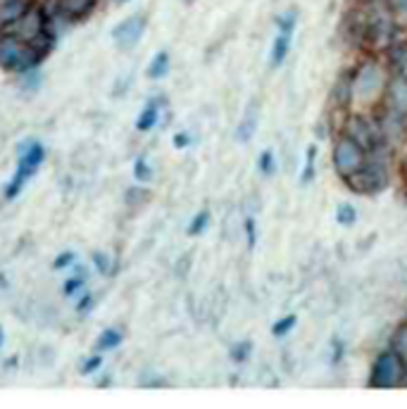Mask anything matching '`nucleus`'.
<instances>
[{
  "instance_id": "13",
  "label": "nucleus",
  "mask_w": 407,
  "mask_h": 409,
  "mask_svg": "<svg viewBox=\"0 0 407 409\" xmlns=\"http://www.w3.org/2000/svg\"><path fill=\"white\" fill-rule=\"evenodd\" d=\"M158 117H160V102L153 100V102H148V107L141 112L136 126H139V131H151L153 126L158 124Z\"/></svg>"
},
{
  "instance_id": "8",
  "label": "nucleus",
  "mask_w": 407,
  "mask_h": 409,
  "mask_svg": "<svg viewBox=\"0 0 407 409\" xmlns=\"http://www.w3.org/2000/svg\"><path fill=\"white\" fill-rule=\"evenodd\" d=\"M146 27H148L146 15H141L139 12V15H131L124 22H119L117 27L112 29V39H115V43L119 48H134L141 41Z\"/></svg>"
},
{
  "instance_id": "5",
  "label": "nucleus",
  "mask_w": 407,
  "mask_h": 409,
  "mask_svg": "<svg viewBox=\"0 0 407 409\" xmlns=\"http://www.w3.org/2000/svg\"><path fill=\"white\" fill-rule=\"evenodd\" d=\"M296 22H298V12H284L281 17H277V39L272 43V53H269V64L272 67H279L284 64V60L289 57V50H291V39H293V32H296Z\"/></svg>"
},
{
  "instance_id": "32",
  "label": "nucleus",
  "mask_w": 407,
  "mask_h": 409,
  "mask_svg": "<svg viewBox=\"0 0 407 409\" xmlns=\"http://www.w3.org/2000/svg\"><path fill=\"white\" fill-rule=\"evenodd\" d=\"M115 3H129V0H115Z\"/></svg>"
},
{
  "instance_id": "6",
  "label": "nucleus",
  "mask_w": 407,
  "mask_h": 409,
  "mask_svg": "<svg viewBox=\"0 0 407 409\" xmlns=\"http://www.w3.org/2000/svg\"><path fill=\"white\" fill-rule=\"evenodd\" d=\"M345 181H348V186L355 190V193L374 195V193H379V190L386 188L388 176L379 165H364L360 172L352 174V176L345 179Z\"/></svg>"
},
{
  "instance_id": "19",
  "label": "nucleus",
  "mask_w": 407,
  "mask_h": 409,
  "mask_svg": "<svg viewBox=\"0 0 407 409\" xmlns=\"http://www.w3.org/2000/svg\"><path fill=\"white\" fill-rule=\"evenodd\" d=\"M296 324H298V317L296 314H289V317L279 319V321H274L272 333L277 335V338H284L286 333H291V331L296 328Z\"/></svg>"
},
{
  "instance_id": "2",
  "label": "nucleus",
  "mask_w": 407,
  "mask_h": 409,
  "mask_svg": "<svg viewBox=\"0 0 407 409\" xmlns=\"http://www.w3.org/2000/svg\"><path fill=\"white\" fill-rule=\"evenodd\" d=\"M367 165V150L352 136H343L333 146V167H336L340 179H350Z\"/></svg>"
},
{
  "instance_id": "30",
  "label": "nucleus",
  "mask_w": 407,
  "mask_h": 409,
  "mask_svg": "<svg viewBox=\"0 0 407 409\" xmlns=\"http://www.w3.org/2000/svg\"><path fill=\"white\" fill-rule=\"evenodd\" d=\"M391 5H393V10L407 12V0H391Z\"/></svg>"
},
{
  "instance_id": "28",
  "label": "nucleus",
  "mask_w": 407,
  "mask_h": 409,
  "mask_svg": "<svg viewBox=\"0 0 407 409\" xmlns=\"http://www.w3.org/2000/svg\"><path fill=\"white\" fill-rule=\"evenodd\" d=\"M74 262V255L71 252H62L60 255V260H55V269H62V267H67V264Z\"/></svg>"
},
{
  "instance_id": "31",
  "label": "nucleus",
  "mask_w": 407,
  "mask_h": 409,
  "mask_svg": "<svg viewBox=\"0 0 407 409\" xmlns=\"http://www.w3.org/2000/svg\"><path fill=\"white\" fill-rule=\"evenodd\" d=\"M93 260H95V264H98V267L105 272V269H107V257H105V255H100V252H98V255H95Z\"/></svg>"
},
{
  "instance_id": "27",
  "label": "nucleus",
  "mask_w": 407,
  "mask_h": 409,
  "mask_svg": "<svg viewBox=\"0 0 407 409\" xmlns=\"http://www.w3.org/2000/svg\"><path fill=\"white\" fill-rule=\"evenodd\" d=\"M245 233H248V245H250V248H255V236H257V233H255V221L253 219H245Z\"/></svg>"
},
{
  "instance_id": "16",
  "label": "nucleus",
  "mask_w": 407,
  "mask_h": 409,
  "mask_svg": "<svg viewBox=\"0 0 407 409\" xmlns=\"http://www.w3.org/2000/svg\"><path fill=\"white\" fill-rule=\"evenodd\" d=\"M391 62H393V67H396L398 76L407 79V43L391 48Z\"/></svg>"
},
{
  "instance_id": "14",
  "label": "nucleus",
  "mask_w": 407,
  "mask_h": 409,
  "mask_svg": "<svg viewBox=\"0 0 407 409\" xmlns=\"http://www.w3.org/2000/svg\"><path fill=\"white\" fill-rule=\"evenodd\" d=\"M315 165H317V146L308 148V153H305V167H303V174H301V183L303 186H310L315 179Z\"/></svg>"
},
{
  "instance_id": "18",
  "label": "nucleus",
  "mask_w": 407,
  "mask_h": 409,
  "mask_svg": "<svg viewBox=\"0 0 407 409\" xmlns=\"http://www.w3.org/2000/svg\"><path fill=\"white\" fill-rule=\"evenodd\" d=\"M336 219H338V224H343V226H352L357 221V209L352 207L350 202H343V204H338V209H336Z\"/></svg>"
},
{
  "instance_id": "1",
  "label": "nucleus",
  "mask_w": 407,
  "mask_h": 409,
  "mask_svg": "<svg viewBox=\"0 0 407 409\" xmlns=\"http://www.w3.org/2000/svg\"><path fill=\"white\" fill-rule=\"evenodd\" d=\"M48 53L43 48L29 43L20 36L3 32L0 29V67L5 71H15V74H27L43 62Z\"/></svg>"
},
{
  "instance_id": "4",
  "label": "nucleus",
  "mask_w": 407,
  "mask_h": 409,
  "mask_svg": "<svg viewBox=\"0 0 407 409\" xmlns=\"http://www.w3.org/2000/svg\"><path fill=\"white\" fill-rule=\"evenodd\" d=\"M46 158V150L39 146V143H32V146L24 148L22 158H20V165H17V172L15 176H12V181L8 186V190H5V195L8 197H15L17 193L22 190V186L27 183V179H32L36 169L41 167V162Z\"/></svg>"
},
{
  "instance_id": "10",
  "label": "nucleus",
  "mask_w": 407,
  "mask_h": 409,
  "mask_svg": "<svg viewBox=\"0 0 407 409\" xmlns=\"http://www.w3.org/2000/svg\"><path fill=\"white\" fill-rule=\"evenodd\" d=\"M386 110L391 117H407V79L396 76L391 83H386Z\"/></svg>"
},
{
  "instance_id": "29",
  "label": "nucleus",
  "mask_w": 407,
  "mask_h": 409,
  "mask_svg": "<svg viewBox=\"0 0 407 409\" xmlns=\"http://www.w3.org/2000/svg\"><path fill=\"white\" fill-rule=\"evenodd\" d=\"M188 141H191L188 134H177V136H174V146H177V148H186V146H188Z\"/></svg>"
},
{
  "instance_id": "12",
  "label": "nucleus",
  "mask_w": 407,
  "mask_h": 409,
  "mask_svg": "<svg viewBox=\"0 0 407 409\" xmlns=\"http://www.w3.org/2000/svg\"><path fill=\"white\" fill-rule=\"evenodd\" d=\"M32 5H34V0H0V29L22 20V17L32 10Z\"/></svg>"
},
{
  "instance_id": "25",
  "label": "nucleus",
  "mask_w": 407,
  "mask_h": 409,
  "mask_svg": "<svg viewBox=\"0 0 407 409\" xmlns=\"http://www.w3.org/2000/svg\"><path fill=\"white\" fill-rule=\"evenodd\" d=\"M81 284H83V276H76V279H69L67 284H64V293H67V296H71V293L79 291Z\"/></svg>"
},
{
  "instance_id": "22",
  "label": "nucleus",
  "mask_w": 407,
  "mask_h": 409,
  "mask_svg": "<svg viewBox=\"0 0 407 409\" xmlns=\"http://www.w3.org/2000/svg\"><path fill=\"white\" fill-rule=\"evenodd\" d=\"M257 167H260V172L265 174V176L274 174V169H277V160H274L272 150H265V153L260 155V162H257Z\"/></svg>"
},
{
  "instance_id": "23",
  "label": "nucleus",
  "mask_w": 407,
  "mask_h": 409,
  "mask_svg": "<svg viewBox=\"0 0 407 409\" xmlns=\"http://www.w3.org/2000/svg\"><path fill=\"white\" fill-rule=\"evenodd\" d=\"M250 350H253V345H250L248 340L238 342V345L231 347V359H233V362H245V359H248V354H250Z\"/></svg>"
},
{
  "instance_id": "17",
  "label": "nucleus",
  "mask_w": 407,
  "mask_h": 409,
  "mask_svg": "<svg viewBox=\"0 0 407 409\" xmlns=\"http://www.w3.org/2000/svg\"><path fill=\"white\" fill-rule=\"evenodd\" d=\"M122 342V333L117 328H107L103 331V335L98 338V350H112Z\"/></svg>"
},
{
  "instance_id": "24",
  "label": "nucleus",
  "mask_w": 407,
  "mask_h": 409,
  "mask_svg": "<svg viewBox=\"0 0 407 409\" xmlns=\"http://www.w3.org/2000/svg\"><path fill=\"white\" fill-rule=\"evenodd\" d=\"M134 176H136V181H151L153 172H151V167H148V162L143 160V158H141V160H136Z\"/></svg>"
},
{
  "instance_id": "26",
  "label": "nucleus",
  "mask_w": 407,
  "mask_h": 409,
  "mask_svg": "<svg viewBox=\"0 0 407 409\" xmlns=\"http://www.w3.org/2000/svg\"><path fill=\"white\" fill-rule=\"evenodd\" d=\"M100 366V357L95 354V357H91V359H86V364L81 366V374H93L95 369Z\"/></svg>"
},
{
  "instance_id": "20",
  "label": "nucleus",
  "mask_w": 407,
  "mask_h": 409,
  "mask_svg": "<svg viewBox=\"0 0 407 409\" xmlns=\"http://www.w3.org/2000/svg\"><path fill=\"white\" fill-rule=\"evenodd\" d=\"M253 134H255V117H253V112H248V117H245L241 126L236 129V138L241 143H248L250 138H253Z\"/></svg>"
},
{
  "instance_id": "7",
  "label": "nucleus",
  "mask_w": 407,
  "mask_h": 409,
  "mask_svg": "<svg viewBox=\"0 0 407 409\" xmlns=\"http://www.w3.org/2000/svg\"><path fill=\"white\" fill-rule=\"evenodd\" d=\"M384 88V71H381L376 64H364V67L357 71L355 81H352V93L362 100H372L376 91Z\"/></svg>"
},
{
  "instance_id": "11",
  "label": "nucleus",
  "mask_w": 407,
  "mask_h": 409,
  "mask_svg": "<svg viewBox=\"0 0 407 409\" xmlns=\"http://www.w3.org/2000/svg\"><path fill=\"white\" fill-rule=\"evenodd\" d=\"M55 5L60 17H64L69 22H79L91 15L95 5H98V0H55Z\"/></svg>"
},
{
  "instance_id": "15",
  "label": "nucleus",
  "mask_w": 407,
  "mask_h": 409,
  "mask_svg": "<svg viewBox=\"0 0 407 409\" xmlns=\"http://www.w3.org/2000/svg\"><path fill=\"white\" fill-rule=\"evenodd\" d=\"M167 71H170V55L163 50L153 57L151 67H148V76H151V79H163Z\"/></svg>"
},
{
  "instance_id": "21",
  "label": "nucleus",
  "mask_w": 407,
  "mask_h": 409,
  "mask_svg": "<svg viewBox=\"0 0 407 409\" xmlns=\"http://www.w3.org/2000/svg\"><path fill=\"white\" fill-rule=\"evenodd\" d=\"M207 224H209V212H198L193 216V221H191V226H188V233L191 236H198V233H202L207 228Z\"/></svg>"
},
{
  "instance_id": "9",
  "label": "nucleus",
  "mask_w": 407,
  "mask_h": 409,
  "mask_svg": "<svg viewBox=\"0 0 407 409\" xmlns=\"http://www.w3.org/2000/svg\"><path fill=\"white\" fill-rule=\"evenodd\" d=\"M348 136L355 138L364 150H376L381 143V131L372 119L367 117H350L348 122Z\"/></svg>"
},
{
  "instance_id": "3",
  "label": "nucleus",
  "mask_w": 407,
  "mask_h": 409,
  "mask_svg": "<svg viewBox=\"0 0 407 409\" xmlns=\"http://www.w3.org/2000/svg\"><path fill=\"white\" fill-rule=\"evenodd\" d=\"M403 359L396 350H386L374 359L372 374H369V386L372 388H396L403 381Z\"/></svg>"
}]
</instances>
